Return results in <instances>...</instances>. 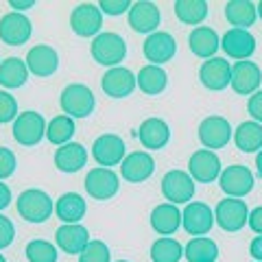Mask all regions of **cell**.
Instances as JSON below:
<instances>
[{
  "instance_id": "obj_20",
  "label": "cell",
  "mask_w": 262,
  "mask_h": 262,
  "mask_svg": "<svg viewBox=\"0 0 262 262\" xmlns=\"http://www.w3.org/2000/svg\"><path fill=\"white\" fill-rule=\"evenodd\" d=\"M221 48L225 51L227 57H232L236 61H247L256 51V37L249 31L243 29H229L223 39H221Z\"/></svg>"
},
{
  "instance_id": "obj_50",
  "label": "cell",
  "mask_w": 262,
  "mask_h": 262,
  "mask_svg": "<svg viewBox=\"0 0 262 262\" xmlns=\"http://www.w3.org/2000/svg\"><path fill=\"white\" fill-rule=\"evenodd\" d=\"M0 262H7V260H5V256H3V253H0Z\"/></svg>"
},
{
  "instance_id": "obj_32",
  "label": "cell",
  "mask_w": 262,
  "mask_h": 262,
  "mask_svg": "<svg viewBox=\"0 0 262 262\" xmlns=\"http://www.w3.org/2000/svg\"><path fill=\"white\" fill-rule=\"evenodd\" d=\"M138 88L142 90L144 94H149V96H155V94H160L166 90V83H168V75H166V70L162 68V66H144V68L138 72Z\"/></svg>"
},
{
  "instance_id": "obj_8",
  "label": "cell",
  "mask_w": 262,
  "mask_h": 262,
  "mask_svg": "<svg viewBox=\"0 0 262 262\" xmlns=\"http://www.w3.org/2000/svg\"><path fill=\"white\" fill-rule=\"evenodd\" d=\"M120 182L112 168L96 166L85 175V192L96 201H107L118 192Z\"/></svg>"
},
{
  "instance_id": "obj_25",
  "label": "cell",
  "mask_w": 262,
  "mask_h": 262,
  "mask_svg": "<svg viewBox=\"0 0 262 262\" xmlns=\"http://www.w3.org/2000/svg\"><path fill=\"white\" fill-rule=\"evenodd\" d=\"M88 162V151L83 144L68 142L55 151V166L61 173H79Z\"/></svg>"
},
{
  "instance_id": "obj_30",
  "label": "cell",
  "mask_w": 262,
  "mask_h": 262,
  "mask_svg": "<svg viewBox=\"0 0 262 262\" xmlns=\"http://www.w3.org/2000/svg\"><path fill=\"white\" fill-rule=\"evenodd\" d=\"M234 142L243 153H258L262 149V125L256 120L241 122L234 131Z\"/></svg>"
},
{
  "instance_id": "obj_15",
  "label": "cell",
  "mask_w": 262,
  "mask_h": 262,
  "mask_svg": "<svg viewBox=\"0 0 262 262\" xmlns=\"http://www.w3.org/2000/svg\"><path fill=\"white\" fill-rule=\"evenodd\" d=\"M155 170V160L151 153L146 151H134L125 155V160L120 162V175L125 177L129 184H142L146 182Z\"/></svg>"
},
{
  "instance_id": "obj_4",
  "label": "cell",
  "mask_w": 262,
  "mask_h": 262,
  "mask_svg": "<svg viewBox=\"0 0 262 262\" xmlns=\"http://www.w3.org/2000/svg\"><path fill=\"white\" fill-rule=\"evenodd\" d=\"M46 136V120L39 112L27 110L13 120V138L22 146H35Z\"/></svg>"
},
{
  "instance_id": "obj_6",
  "label": "cell",
  "mask_w": 262,
  "mask_h": 262,
  "mask_svg": "<svg viewBox=\"0 0 262 262\" xmlns=\"http://www.w3.org/2000/svg\"><path fill=\"white\" fill-rule=\"evenodd\" d=\"M162 194L173 206L190 203L194 196V179L184 170H168L162 177Z\"/></svg>"
},
{
  "instance_id": "obj_33",
  "label": "cell",
  "mask_w": 262,
  "mask_h": 262,
  "mask_svg": "<svg viewBox=\"0 0 262 262\" xmlns=\"http://www.w3.org/2000/svg\"><path fill=\"white\" fill-rule=\"evenodd\" d=\"M216 256H219V247L208 236H196L184 247V258L188 262H214Z\"/></svg>"
},
{
  "instance_id": "obj_36",
  "label": "cell",
  "mask_w": 262,
  "mask_h": 262,
  "mask_svg": "<svg viewBox=\"0 0 262 262\" xmlns=\"http://www.w3.org/2000/svg\"><path fill=\"white\" fill-rule=\"evenodd\" d=\"M184 256V247L175 238H158L151 245V260L153 262H179Z\"/></svg>"
},
{
  "instance_id": "obj_43",
  "label": "cell",
  "mask_w": 262,
  "mask_h": 262,
  "mask_svg": "<svg viewBox=\"0 0 262 262\" xmlns=\"http://www.w3.org/2000/svg\"><path fill=\"white\" fill-rule=\"evenodd\" d=\"M247 112L251 114L253 120L262 125V90H258L256 94L249 96V101H247Z\"/></svg>"
},
{
  "instance_id": "obj_16",
  "label": "cell",
  "mask_w": 262,
  "mask_h": 262,
  "mask_svg": "<svg viewBox=\"0 0 262 262\" xmlns=\"http://www.w3.org/2000/svg\"><path fill=\"white\" fill-rule=\"evenodd\" d=\"M142 51H144L146 61H151L153 66H162V63H166V61H170L175 57L177 42H175V37L170 35V33L155 31L144 39Z\"/></svg>"
},
{
  "instance_id": "obj_24",
  "label": "cell",
  "mask_w": 262,
  "mask_h": 262,
  "mask_svg": "<svg viewBox=\"0 0 262 262\" xmlns=\"http://www.w3.org/2000/svg\"><path fill=\"white\" fill-rule=\"evenodd\" d=\"M138 140L142 142L144 149H164L170 140V129L162 118H146L138 129Z\"/></svg>"
},
{
  "instance_id": "obj_49",
  "label": "cell",
  "mask_w": 262,
  "mask_h": 262,
  "mask_svg": "<svg viewBox=\"0 0 262 262\" xmlns=\"http://www.w3.org/2000/svg\"><path fill=\"white\" fill-rule=\"evenodd\" d=\"M256 7H258V15H260V20H262V3H258Z\"/></svg>"
},
{
  "instance_id": "obj_3",
  "label": "cell",
  "mask_w": 262,
  "mask_h": 262,
  "mask_svg": "<svg viewBox=\"0 0 262 262\" xmlns=\"http://www.w3.org/2000/svg\"><path fill=\"white\" fill-rule=\"evenodd\" d=\"M59 105L66 116L70 118H88L94 112L96 98L92 94V90L83 83H70L63 88V92L59 96Z\"/></svg>"
},
{
  "instance_id": "obj_35",
  "label": "cell",
  "mask_w": 262,
  "mask_h": 262,
  "mask_svg": "<svg viewBox=\"0 0 262 262\" xmlns=\"http://www.w3.org/2000/svg\"><path fill=\"white\" fill-rule=\"evenodd\" d=\"M72 136H75V118L66 116H55L51 122L46 125V138L51 144H57V146H63L72 140Z\"/></svg>"
},
{
  "instance_id": "obj_19",
  "label": "cell",
  "mask_w": 262,
  "mask_h": 262,
  "mask_svg": "<svg viewBox=\"0 0 262 262\" xmlns=\"http://www.w3.org/2000/svg\"><path fill=\"white\" fill-rule=\"evenodd\" d=\"M136 85H138L136 75L129 68H122V66H118V68H110L101 77L103 92L107 96H112V98H125V96H129L136 90Z\"/></svg>"
},
{
  "instance_id": "obj_42",
  "label": "cell",
  "mask_w": 262,
  "mask_h": 262,
  "mask_svg": "<svg viewBox=\"0 0 262 262\" xmlns=\"http://www.w3.org/2000/svg\"><path fill=\"white\" fill-rule=\"evenodd\" d=\"M13 238H15V227H13V223L7 216L0 214V249L9 247V245L13 243Z\"/></svg>"
},
{
  "instance_id": "obj_21",
  "label": "cell",
  "mask_w": 262,
  "mask_h": 262,
  "mask_svg": "<svg viewBox=\"0 0 262 262\" xmlns=\"http://www.w3.org/2000/svg\"><path fill=\"white\" fill-rule=\"evenodd\" d=\"M27 68L35 77H51L59 68V55L53 46L48 44H37L27 53Z\"/></svg>"
},
{
  "instance_id": "obj_44",
  "label": "cell",
  "mask_w": 262,
  "mask_h": 262,
  "mask_svg": "<svg viewBox=\"0 0 262 262\" xmlns=\"http://www.w3.org/2000/svg\"><path fill=\"white\" fill-rule=\"evenodd\" d=\"M247 223H249V227H251V232H256L258 236H262V206L253 208V210L249 212Z\"/></svg>"
},
{
  "instance_id": "obj_10",
  "label": "cell",
  "mask_w": 262,
  "mask_h": 262,
  "mask_svg": "<svg viewBox=\"0 0 262 262\" xmlns=\"http://www.w3.org/2000/svg\"><path fill=\"white\" fill-rule=\"evenodd\" d=\"M232 136H234V129L229 125V120L223 116H208L199 125V140L208 151L223 149Z\"/></svg>"
},
{
  "instance_id": "obj_1",
  "label": "cell",
  "mask_w": 262,
  "mask_h": 262,
  "mask_svg": "<svg viewBox=\"0 0 262 262\" xmlns=\"http://www.w3.org/2000/svg\"><path fill=\"white\" fill-rule=\"evenodd\" d=\"M15 208H18V214L24 221H29V223H44V221L51 219L55 203L48 196V192L37 190V188H29V190L20 192Z\"/></svg>"
},
{
  "instance_id": "obj_37",
  "label": "cell",
  "mask_w": 262,
  "mask_h": 262,
  "mask_svg": "<svg viewBox=\"0 0 262 262\" xmlns=\"http://www.w3.org/2000/svg\"><path fill=\"white\" fill-rule=\"evenodd\" d=\"M24 253H27L29 262H57V258H59L55 245L48 241H42V238L31 241L27 245V249H24Z\"/></svg>"
},
{
  "instance_id": "obj_45",
  "label": "cell",
  "mask_w": 262,
  "mask_h": 262,
  "mask_svg": "<svg viewBox=\"0 0 262 262\" xmlns=\"http://www.w3.org/2000/svg\"><path fill=\"white\" fill-rule=\"evenodd\" d=\"M249 253L253 258H256L258 262H262V236H256V238L251 241L249 245Z\"/></svg>"
},
{
  "instance_id": "obj_41",
  "label": "cell",
  "mask_w": 262,
  "mask_h": 262,
  "mask_svg": "<svg viewBox=\"0 0 262 262\" xmlns=\"http://www.w3.org/2000/svg\"><path fill=\"white\" fill-rule=\"evenodd\" d=\"M98 9L107 15H120L127 9H131V3L129 0H101V3H98Z\"/></svg>"
},
{
  "instance_id": "obj_14",
  "label": "cell",
  "mask_w": 262,
  "mask_h": 262,
  "mask_svg": "<svg viewBox=\"0 0 262 262\" xmlns=\"http://www.w3.org/2000/svg\"><path fill=\"white\" fill-rule=\"evenodd\" d=\"M214 223L216 221H214L210 206H206L201 201L186 203V208L182 212V225L190 236H206Z\"/></svg>"
},
{
  "instance_id": "obj_17",
  "label": "cell",
  "mask_w": 262,
  "mask_h": 262,
  "mask_svg": "<svg viewBox=\"0 0 262 262\" xmlns=\"http://www.w3.org/2000/svg\"><path fill=\"white\" fill-rule=\"evenodd\" d=\"M199 79L212 92H221V90H225L232 83V66L223 57H212V59L201 63Z\"/></svg>"
},
{
  "instance_id": "obj_27",
  "label": "cell",
  "mask_w": 262,
  "mask_h": 262,
  "mask_svg": "<svg viewBox=\"0 0 262 262\" xmlns=\"http://www.w3.org/2000/svg\"><path fill=\"white\" fill-rule=\"evenodd\" d=\"M179 225H182V212L173 203H160L151 212V227L160 236H170L175 234Z\"/></svg>"
},
{
  "instance_id": "obj_39",
  "label": "cell",
  "mask_w": 262,
  "mask_h": 262,
  "mask_svg": "<svg viewBox=\"0 0 262 262\" xmlns=\"http://www.w3.org/2000/svg\"><path fill=\"white\" fill-rule=\"evenodd\" d=\"M18 116L20 114H18V103H15V98L9 92L0 90V122H11Z\"/></svg>"
},
{
  "instance_id": "obj_29",
  "label": "cell",
  "mask_w": 262,
  "mask_h": 262,
  "mask_svg": "<svg viewBox=\"0 0 262 262\" xmlns=\"http://www.w3.org/2000/svg\"><path fill=\"white\" fill-rule=\"evenodd\" d=\"M225 18L234 29L247 31L258 18V7L249 0H229L225 5Z\"/></svg>"
},
{
  "instance_id": "obj_26",
  "label": "cell",
  "mask_w": 262,
  "mask_h": 262,
  "mask_svg": "<svg viewBox=\"0 0 262 262\" xmlns=\"http://www.w3.org/2000/svg\"><path fill=\"white\" fill-rule=\"evenodd\" d=\"M188 44H190V51L196 57L212 59L214 53L221 48V39H219V33L212 27H196V29H192L190 35H188Z\"/></svg>"
},
{
  "instance_id": "obj_12",
  "label": "cell",
  "mask_w": 262,
  "mask_h": 262,
  "mask_svg": "<svg viewBox=\"0 0 262 262\" xmlns=\"http://www.w3.org/2000/svg\"><path fill=\"white\" fill-rule=\"evenodd\" d=\"M70 27L79 37L98 35V31L103 27V11L98 9V5L81 3L77 9H72V13H70Z\"/></svg>"
},
{
  "instance_id": "obj_22",
  "label": "cell",
  "mask_w": 262,
  "mask_h": 262,
  "mask_svg": "<svg viewBox=\"0 0 262 262\" xmlns=\"http://www.w3.org/2000/svg\"><path fill=\"white\" fill-rule=\"evenodd\" d=\"M55 243L63 253H70V256L79 253L81 256L83 249L90 245V232H88V227H83L81 223H75V225H66L63 223L55 232Z\"/></svg>"
},
{
  "instance_id": "obj_40",
  "label": "cell",
  "mask_w": 262,
  "mask_h": 262,
  "mask_svg": "<svg viewBox=\"0 0 262 262\" xmlns=\"http://www.w3.org/2000/svg\"><path fill=\"white\" fill-rule=\"evenodd\" d=\"M15 166H18V162H15L13 151L7 146H0V179L11 177L15 173Z\"/></svg>"
},
{
  "instance_id": "obj_13",
  "label": "cell",
  "mask_w": 262,
  "mask_h": 262,
  "mask_svg": "<svg viewBox=\"0 0 262 262\" xmlns=\"http://www.w3.org/2000/svg\"><path fill=\"white\" fill-rule=\"evenodd\" d=\"M31 33H33L31 20L24 13L11 11V13H7L0 18V39H3V44H7V46L27 44Z\"/></svg>"
},
{
  "instance_id": "obj_2",
  "label": "cell",
  "mask_w": 262,
  "mask_h": 262,
  "mask_svg": "<svg viewBox=\"0 0 262 262\" xmlns=\"http://www.w3.org/2000/svg\"><path fill=\"white\" fill-rule=\"evenodd\" d=\"M90 53H92L96 63L107 66V68H118V63L125 61L127 44L118 33H98L90 46Z\"/></svg>"
},
{
  "instance_id": "obj_51",
  "label": "cell",
  "mask_w": 262,
  "mask_h": 262,
  "mask_svg": "<svg viewBox=\"0 0 262 262\" xmlns=\"http://www.w3.org/2000/svg\"><path fill=\"white\" fill-rule=\"evenodd\" d=\"M118 262H129V260H118Z\"/></svg>"
},
{
  "instance_id": "obj_31",
  "label": "cell",
  "mask_w": 262,
  "mask_h": 262,
  "mask_svg": "<svg viewBox=\"0 0 262 262\" xmlns=\"http://www.w3.org/2000/svg\"><path fill=\"white\" fill-rule=\"evenodd\" d=\"M29 79V68L27 61L20 59V57H7V59L0 63V85L3 88H22Z\"/></svg>"
},
{
  "instance_id": "obj_7",
  "label": "cell",
  "mask_w": 262,
  "mask_h": 262,
  "mask_svg": "<svg viewBox=\"0 0 262 262\" xmlns=\"http://www.w3.org/2000/svg\"><path fill=\"white\" fill-rule=\"evenodd\" d=\"M221 160L214 151L208 149H199L190 155L188 160V175L199 184H212L214 179L221 177Z\"/></svg>"
},
{
  "instance_id": "obj_5",
  "label": "cell",
  "mask_w": 262,
  "mask_h": 262,
  "mask_svg": "<svg viewBox=\"0 0 262 262\" xmlns=\"http://www.w3.org/2000/svg\"><path fill=\"white\" fill-rule=\"evenodd\" d=\"M247 219H249V210H247V203L241 201V199H234V196H225L221 199L214 208V221L221 229L225 232H238L247 225Z\"/></svg>"
},
{
  "instance_id": "obj_34",
  "label": "cell",
  "mask_w": 262,
  "mask_h": 262,
  "mask_svg": "<svg viewBox=\"0 0 262 262\" xmlns=\"http://www.w3.org/2000/svg\"><path fill=\"white\" fill-rule=\"evenodd\" d=\"M175 15L179 22L190 24V27L196 29V24H201L208 18V3L206 0H177Z\"/></svg>"
},
{
  "instance_id": "obj_47",
  "label": "cell",
  "mask_w": 262,
  "mask_h": 262,
  "mask_svg": "<svg viewBox=\"0 0 262 262\" xmlns=\"http://www.w3.org/2000/svg\"><path fill=\"white\" fill-rule=\"evenodd\" d=\"M9 5L13 7V9H18V13H20V11H24V9H31V7L35 5V3H33V0H11Z\"/></svg>"
},
{
  "instance_id": "obj_9",
  "label": "cell",
  "mask_w": 262,
  "mask_h": 262,
  "mask_svg": "<svg viewBox=\"0 0 262 262\" xmlns=\"http://www.w3.org/2000/svg\"><path fill=\"white\" fill-rule=\"evenodd\" d=\"M125 140L116 134H103L98 136L92 144V158L96 160L98 166L112 168L125 160Z\"/></svg>"
},
{
  "instance_id": "obj_11",
  "label": "cell",
  "mask_w": 262,
  "mask_h": 262,
  "mask_svg": "<svg viewBox=\"0 0 262 262\" xmlns=\"http://www.w3.org/2000/svg\"><path fill=\"white\" fill-rule=\"evenodd\" d=\"M219 186L227 196L241 199V196L249 194L253 190V173L247 166H243V164H234V166H227L221 173Z\"/></svg>"
},
{
  "instance_id": "obj_23",
  "label": "cell",
  "mask_w": 262,
  "mask_h": 262,
  "mask_svg": "<svg viewBox=\"0 0 262 262\" xmlns=\"http://www.w3.org/2000/svg\"><path fill=\"white\" fill-rule=\"evenodd\" d=\"M162 13L158 9V5L146 3V0H140V3H134L129 9V27L136 33H155V29L160 27Z\"/></svg>"
},
{
  "instance_id": "obj_46",
  "label": "cell",
  "mask_w": 262,
  "mask_h": 262,
  "mask_svg": "<svg viewBox=\"0 0 262 262\" xmlns=\"http://www.w3.org/2000/svg\"><path fill=\"white\" fill-rule=\"evenodd\" d=\"M9 203H11V190L7 184L0 182V210H5Z\"/></svg>"
},
{
  "instance_id": "obj_48",
  "label": "cell",
  "mask_w": 262,
  "mask_h": 262,
  "mask_svg": "<svg viewBox=\"0 0 262 262\" xmlns=\"http://www.w3.org/2000/svg\"><path fill=\"white\" fill-rule=\"evenodd\" d=\"M256 166H258V173H260V177H262V149H260L258 155H256Z\"/></svg>"
},
{
  "instance_id": "obj_28",
  "label": "cell",
  "mask_w": 262,
  "mask_h": 262,
  "mask_svg": "<svg viewBox=\"0 0 262 262\" xmlns=\"http://www.w3.org/2000/svg\"><path fill=\"white\" fill-rule=\"evenodd\" d=\"M55 214L66 225H75L85 216V199L77 192H66L55 203Z\"/></svg>"
},
{
  "instance_id": "obj_38",
  "label": "cell",
  "mask_w": 262,
  "mask_h": 262,
  "mask_svg": "<svg viewBox=\"0 0 262 262\" xmlns=\"http://www.w3.org/2000/svg\"><path fill=\"white\" fill-rule=\"evenodd\" d=\"M110 247L103 241H90V245L79 256V262H110Z\"/></svg>"
},
{
  "instance_id": "obj_18",
  "label": "cell",
  "mask_w": 262,
  "mask_h": 262,
  "mask_svg": "<svg viewBox=\"0 0 262 262\" xmlns=\"http://www.w3.org/2000/svg\"><path fill=\"white\" fill-rule=\"evenodd\" d=\"M260 81H262V72L258 63L247 59V61H236L232 66V90L236 94H243V96L256 94L260 88Z\"/></svg>"
}]
</instances>
